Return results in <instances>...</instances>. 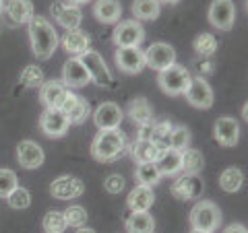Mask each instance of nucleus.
<instances>
[{
	"label": "nucleus",
	"instance_id": "36",
	"mask_svg": "<svg viewBox=\"0 0 248 233\" xmlns=\"http://www.w3.org/2000/svg\"><path fill=\"white\" fill-rule=\"evenodd\" d=\"M190 146V130L186 126H174L170 132V149L184 151Z\"/></svg>",
	"mask_w": 248,
	"mask_h": 233
},
{
	"label": "nucleus",
	"instance_id": "47",
	"mask_svg": "<svg viewBox=\"0 0 248 233\" xmlns=\"http://www.w3.org/2000/svg\"><path fill=\"white\" fill-rule=\"evenodd\" d=\"M159 2H170V4H176L178 0H159Z\"/></svg>",
	"mask_w": 248,
	"mask_h": 233
},
{
	"label": "nucleus",
	"instance_id": "12",
	"mask_svg": "<svg viewBox=\"0 0 248 233\" xmlns=\"http://www.w3.org/2000/svg\"><path fill=\"white\" fill-rule=\"evenodd\" d=\"M60 112L66 116L71 124H83L85 120L89 118L91 105H89V102L85 97L77 95V93H73V91H68L64 103H62V107H60Z\"/></svg>",
	"mask_w": 248,
	"mask_h": 233
},
{
	"label": "nucleus",
	"instance_id": "6",
	"mask_svg": "<svg viewBox=\"0 0 248 233\" xmlns=\"http://www.w3.org/2000/svg\"><path fill=\"white\" fill-rule=\"evenodd\" d=\"M184 95H186V102L192 107H197V110H209V107L213 105V89L203 76L190 79Z\"/></svg>",
	"mask_w": 248,
	"mask_h": 233
},
{
	"label": "nucleus",
	"instance_id": "46",
	"mask_svg": "<svg viewBox=\"0 0 248 233\" xmlns=\"http://www.w3.org/2000/svg\"><path fill=\"white\" fill-rule=\"evenodd\" d=\"M242 116H244V120H246V116H248V105L242 107Z\"/></svg>",
	"mask_w": 248,
	"mask_h": 233
},
{
	"label": "nucleus",
	"instance_id": "1",
	"mask_svg": "<svg viewBox=\"0 0 248 233\" xmlns=\"http://www.w3.org/2000/svg\"><path fill=\"white\" fill-rule=\"evenodd\" d=\"M128 153L126 136L120 128L99 130L91 143V157L99 163H112L122 159Z\"/></svg>",
	"mask_w": 248,
	"mask_h": 233
},
{
	"label": "nucleus",
	"instance_id": "33",
	"mask_svg": "<svg viewBox=\"0 0 248 233\" xmlns=\"http://www.w3.org/2000/svg\"><path fill=\"white\" fill-rule=\"evenodd\" d=\"M135 177H137V182L141 186H149V188L157 186L159 180H161V175L157 172V167H155V163H139Z\"/></svg>",
	"mask_w": 248,
	"mask_h": 233
},
{
	"label": "nucleus",
	"instance_id": "20",
	"mask_svg": "<svg viewBox=\"0 0 248 233\" xmlns=\"http://www.w3.org/2000/svg\"><path fill=\"white\" fill-rule=\"evenodd\" d=\"M46 159V155L42 151V146L33 141H21L17 145V161L23 169H37L42 167V163Z\"/></svg>",
	"mask_w": 248,
	"mask_h": 233
},
{
	"label": "nucleus",
	"instance_id": "23",
	"mask_svg": "<svg viewBox=\"0 0 248 233\" xmlns=\"http://www.w3.org/2000/svg\"><path fill=\"white\" fill-rule=\"evenodd\" d=\"M157 167L159 175H176L182 169V151L166 149L157 155V159L153 161Z\"/></svg>",
	"mask_w": 248,
	"mask_h": 233
},
{
	"label": "nucleus",
	"instance_id": "27",
	"mask_svg": "<svg viewBox=\"0 0 248 233\" xmlns=\"http://www.w3.org/2000/svg\"><path fill=\"white\" fill-rule=\"evenodd\" d=\"M124 227H126V233H153L155 221L149 215V211L130 213V217L124 221Z\"/></svg>",
	"mask_w": 248,
	"mask_h": 233
},
{
	"label": "nucleus",
	"instance_id": "5",
	"mask_svg": "<svg viewBox=\"0 0 248 233\" xmlns=\"http://www.w3.org/2000/svg\"><path fill=\"white\" fill-rule=\"evenodd\" d=\"M203 190H205V182L199 174H184L170 188L176 200H199L203 196Z\"/></svg>",
	"mask_w": 248,
	"mask_h": 233
},
{
	"label": "nucleus",
	"instance_id": "28",
	"mask_svg": "<svg viewBox=\"0 0 248 233\" xmlns=\"http://www.w3.org/2000/svg\"><path fill=\"white\" fill-rule=\"evenodd\" d=\"M174 124L168 122V120H161V122H153L151 124V134H149V141L157 146V151H166L170 149V132H172Z\"/></svg>",
	"mask_w": 248,
	"mask_h": 233
},
{
	"label": "nucleus",
	"instance_id": "49",
	"mask_svg": "<svg viewBox=\"0 0 248 233\" xmlns=\"http://www.w3.org/2000/svg\"><path fill=\"white\" fill-rule=\"evenodd\" d=\"M4 9V2H2V0H0V11H2Z\"/></svg>",
	"mask_w": 248,
	"mask_h": 233
},
{
	"label": "nucleus",
	"instance_id": "10",
	"mask_svg": "<svg viewBox=\"0 0 248 233\" xmlns=\"http://www.w3.org/2000/svg\"><path fill=\"white\" fill-rule=\"evenodd\" d=\"M81 62L85 64V68H87V73H89V79L97 85V87H110V85L114 83L112 81V74L110 71H108V66H106V62L104 58L99 56L97 52H85L83 56H81Z\"/></svg>",
	"mask_w": 248,
	"mask_h": 233
},
{
	"label": "nucleus",
	"instance_id": "13",
	"mask_svg": "<svg viewBox=\"0 0 248 233\" xmlns=\"http://www.w3.org/2000/svg\"><path fill=\"white\" fill-rule=\"evenodd\" d=\"M114 60L116 66L126 74H139L145 68V52L141 48H118Z\"/></svg>",
	"mask_w": 248,
	"mask_h": 233
},
{
	"label": "nucleus",
	"instance_id": "15",
	"mask_svg": "<svg viewBox=\"0 0 248 233\" xmlns=\"http://www.w3.org/2000/svg\"><path fill=\"white\" fill-rule=\"evenodd\" d=\"M213 136L215 141L221 146H236L240 141V124L236 118H230V116H221L219 120L215 122L213 126Z\"/></svg>",
	"mask_w": 248,
	"mask_h": 233
},
{
	"label": "nucleus",
	"instance_id": "14",
	"mask_svg": "<svg viewBox=\"0 0 248 233\" xmlns=\"http://www.w3.org/2000/svg\"><path fill=\"white\" fill-rule=\"evenodd\" d=\"M62 83L66 85V89H81L85 85H89V73L81 58H68L62 68Z\"/></svg>",
	"mask_w": 248,
	"mask_h": 233
},
{
	"label": "nucleus",
	"instance_id": "9",
	"mask_svg": "<svg viewBox=\"0 0 248 233\" xmlns=\"http://www.w3.org/2000/svg\"><path fill=\"white\" fill-rule=\"evenodd\" d=\"M83 192H85L83 180H79V177H75V175H68V174L58 175L56 180L50 184V194H52V198H56V200L79 198Z\"/></svg>",
	"mask_w": 248,
	"mask_h": 233
},
{
	"label": "nucleus",
	"instance_id": "31",
	"mask_svg": "<svg viewBox=\"0 0 248 233\" xmlns=\"http://www.w3.org/2000/svg\"><path fill=\"white\" fill-rule=\"evenodd\" d=\"M242 184H244V174L240 167H228L226 172L219 175V186H221L223 192L234 194L242 188Z\"/></svg>",
	"mask_w": 248,
	"mask_h": 233
},
{
	"label": "nucleus",
	"instance_id": "21",
	"mask_svg": "<svg viewBox=\"0 0 248 233\" xmlns=\"http://www.w3.org/2000/svg\"><path fill=\"white\" fill-rule=\"evenodd\" d=\"M62 48L66 54H71V58H81L85 52L91 50V40L87 31H83L81 27L66 31V35L62 37Z\"/></svg>",
	"mask_w": 248,
	"mask_h": 233
},
{
	"label": "nucleus",
	"instance_id": "3",
	"mask_svg": "<svg viewBox=\"0 0 248 233\" xmlns=\"http://www.w3.org/2000/svg\"><path fill=\"white\" fill-rule=\"evenodd\" d=\"M190 227L197 231L213 233L221 225V211L211 200H199L190 211Z\"/></svg>",
	"mask_w": 248,
	"mask_h": 233
},
{
	"label": "nucleus",
	"instance_id": "24",
	"mask_svg": "<svg viewBox=\"0 0 248 233\" xmlns=\"http://www.w3.org/2000/svg\"><path fill=\"white\" fill-rule=\"evenodd\" d=\"M122 15V4L120 0H97L93 4V17L104 25H112L120 19Z\"/></svg>",
	"mask_w": 248,
	"mask_h": 233
},
{
	"label": "nucleus",
	"instance_id": "30",
	"mask_svg": "<svg viewBox=\"0 0 248 233\" xmlns=\"http://www.w3.org/2000/svg\"><path fill=\"white\" fill-rule=\"evenodd\" d=\"M161 13L159 0H135L133 2V15L135 19L141 21H155Z\"/></svg>",
	"mask_w": 248,
	"mask_h": 233
},
{
	"label": "nucleus",
	"instance_id": "37",
	"mask_svg": "<svg viewBox=\"0 0 248 233\" xmlns=\"http://www.w3.org/2000/svg\"><path fill=\"white\" fill-rule=\"evenodd\" d=\"M64 221H66V227H75V229H81L85 227V223H87V211H85L83 206L79 204H73V206H68L64 213Z\"/></svg>",
	"mask_w": 248,
	"mask_h": 233
},
{
	"label": "nucleus",
	"instance_id": "22",
	"mask_svg": "<svg viewBox=\"0 0 248 233\" xmlns=\"http://www.w3.org/2000/svg\"><path fill=\"white\" fill-rule=\"evenodd\" d=\"M4 11L13 21V25H29V21L33 19L35 9L31 0H9L4 4Z\"/></svg>",
	"mask_w": 248,
	"mask_h": 233
},
{
	"label": "nucleus",
	"instance_id": "34",
	"mask_svg": "<svg viewBox=\"0 0 248 233\" xmlns=\"http://www.w3.org/2000/svg\"><path fill=\"white\" fill-rule=\"evenodd\" d=\"M19 85H23V87L27 89H35V87H42L44 85V73L40 66L35 64H29L21 71L19 74Z\"/></svg>",
	"mask_w": 248,
	"mask_h": 233
},
{
	"label": "nucleus",
	"instance_id": "8",
	"mask_svg": "<svg viewBox=\"0 0 248 233\" xmlns=\"http://www.w3.org/2000/svg\"><path fill=\"white\" fill-rule=\"evenodd\" d=\"M176 62V52L170 44L166 42H157L151 44L149 48L145 50V66L153 68V71H164V68L172 66Z\"/></svg>",
	"mask_w": 248,
	"mask_h": 233
},
{
	"label": "nucleus",
	"instance_id": "35",
	"mask_svg": "<svg viewBox=\"0 0 248 233\" xmlns=\"http://www.w3.org/2000/svg\"><path fill=\"white\" fill-rule=\"evenodd\" d=\"M192 48H195L199 58H209V56H213V54L217 52V40L211 33H201V35L195 37Z\"/></svg>",
	"mask_w": 248,
	"mask_h": 233
},
{
	"label": "nucleus",
	"instance_id": "11",
	"mask_svg": "<svg viewBox=\"0 0 248 233\" xmlns=\"http://www.w3.org/2000/svg\"><path fill=\"white\" fill-rule=\"evenodd\" d=\"M209 21L215 29L230 31L236 21V6L232 0H213L209 6Z\"/></svg>",
	"mask_w": 248,
	"mask_h": 233
},
{
	"label": "nucleus",
	"instance_id": "4",
	"mask_svg": "<svg viewBox=\"0 0 248 233\" xmlns=\"http://www.w3.org/2000/svg\"><path fill=\"white\" fill-rule=\"evenodd\" d=\"M190 79L192 76L188 73V68L182 64H176V62L172 66L164 68V71H159L157 74V83L166 95H182L186 87H188Z\"/></svg>",
	"mask_w": 248,
	"mask_h": 233
},
{
	"label": "nucleus",
	"instance_id": "40",
	"mask_svg": "<svg viewBox=\"0 0 248 233\" xmlns=\"http://www.w3.org/2000/svg\"><path fill=\"white\" fill-rule=\"evenodd\" d=\"M19 186L17 174L11 169H0V198H6Z\"/></svg>",
	"mask_w": 248,
	"mask_h": 233
},
{
	"label": "nucleus",
	"instance_id": "38",
	"mask_svg": "<svg viewBox=\"0 0 248 233\" xmlns=\"http://www.w3.org/2000/svg\"><path fill=\"white\" fill-rule=\"evenodd\" d=\"M42 227L46 233H64V229H66L64 215L58 211H48L42 221Z\"/></svg>",
	"mask_w": 248,
	"mask_h": 233
},
{
	"label": "nucleus",
	"instance_id": "48",
	"mask_svg": "<svg viewBox=\"0 0 248 233\" xmlns=\"http://www.w3.org/2000/svg\"><path fill=\"white\" fill-rule=\"evenodd\" d=\"M190 233H207V231H197V229H192Z\"/></svg>",
	"mask_w": 248,
	"mask_h": 233
},
{
	"label": "nucleus",
	"instance_id": "25",
	"mask_svg": "<svg viewBox=\"0 0 248 233\" xmlns=\"http://www.w3.org/2000/svg\"><path fill=\"white\" fill-rule=\"evenodd\" d=\"M153 203H155L153 188H149V186H141V184H139L137 188L128 194V198H126V206L133 213L149 211V208L153 206Z\"/></svg>",
	"mask_w": 248,
	"mask_h": 233
},
{
	"label": "nucleus",
	"instance_id": "45",
	"mask_svg": "<svg viewBox=\"0 0 248 233\" xmlns=\"http://www.w3.org/2000/svg\"><path fill=\"white\" fill-rule=\"evenodd\" d=\"M77 233H95V231L89 229V227H81V229H77Z\"/></svg>",
	"mask_w": 248,
	"mask_h": 233
},
{
	"label": "nucleus",
	"instance_id": "19",
	"mask_svg": "<svg viewBox=\"0 0 248 233\" xmlns=\"http://www.w3.org/2000/svg\"><path fill=\"white\" fill-rule=\"evenodd\" d=\"M124 118V112L120 105H116L112 102H106L102 103L93 114V122L99 130H112V128H118L120 122Z\"/></svg>",
	"mask_w": 248,
	"mask_h": 233
},
{
	"label": "nucleus",
	"instance_id": "17",
	"mask_svg": "<svg viewBox=\"0 0 248 233\" xmlns=\"http://www.w3.org/2000/svg\"><path fill=\"white\" fill-rule=\"evenodd\" d=\"M68 126H71V122H68V118L60 110H46L42 114L40 128H42V132L46 136H50V138L64 136Z\"/></svg>",
	"mask_w": 248,
	"mask_h": 233
},
{
	"label": "nucleus",
	"instance_id": "26",
	"mask_svg": "<svg viewBox=\"0 0 248 233\" xmlns=\"http://www.w3.org/2000/svg\"><path fill=\"white\" fill-rule=\"evenodd\" d=\"M126 116L137 124V126H145V124L153 122V107L149 105V102H147L145 97H135L133 102L128 103Z\"/></svg>",
	"mask_w": 248,
	"mask_h": 233
},
{
	"label": "nucleus",
	"instance_id": "44",
	"mask_svg": "<svg viewBox=\"0 0 248 233\" xmlns=\"http://www.w3.org/2000/svg\"><path fill=\"white\" fill-rule=\"evenodd\" d=\"M85 2H89V0H68L66 4H73V6H81V4H85Z\"/></svg>",
	"mask_w": 248,
	"mask_h": 233
},
{
	"label": "nucleus",
	"instance_id": "41",
	"mask_svg": "<svg viewBox=\"0 0 248 233\" xmlns=\"http://www.w3.org/2000/svg\"><path fill=\"white\" fill-rule=\"evenodd\" d=\"M124 177L120 174H112V175H108L106 177V182H104V188L110 192V194H120L124 190Z\"/></svg>",
	"mask_w": 248,
	"mask_h": 233
},
{
	"label": "nucleus",
	"instance_id": "18",
	"mask_svg": "<svg viewBox=\"0 0 248 233\" xmlns=\"http://www.w3.org/2000/svg\"><path fill=\"white\" fill-rule=\"evenodd\" d=\"M68 91L71 89H66V85L62 81L52 79V81L42 85L40 99H42V103L46 105V110H60L62 103H64V99H66Z\"/></svg>",
	"mask_w": 248,
	"mask_h": 233
},
{
	"label": "nucleus",
	"instance_id": "29",
	"mask_svg": "<svg viewBox=\"0 0 248 233\" xmlns=\"http://www.w3.org/2000/svg\"><path fill=\"white\" fill-rule=\"evenodd\" d=\"M130 155L135 157L137 165H139V163H153L157 159L159 151L151 141H141V138H137L135 145L130 146Z\"/></svg>",
	"mask_w": 248,
	"mask_h": 233
},
{
	"label": "nucleus",
	"instance_id": "43",
	"mask_svg": "<svg viewBox=\"0 0 248 233\" xmlns=\"http://www.w3.org/2000/svg\"><path fill=\"white\" fill-rule=\"evenodd\" d=\"M223 233H248V231H246L244 225H240V223H232L230 227H226V231H223Z\"/></svg>",
	"mask_w": 248,
	"mask_h": 233
},
{
	"label": "nucleus",
	"instance_id": "16",
	"mask_svg": "<svg viewBox=\"0 0 248 233\" xmlns=\"http://www.w3.org/2000/svg\"><path fill=\"white\" fill-rule=\"evenodd\" d=\"M50 15H52V19H56L58 25L64 27L66 31L77 29L83 21V13H81L79 6H73V4H66V2H52Z\"/></svg>",
	"mask_w": 248,
	"mask_h": 233
},
{
	"label": "nucleus",
	"instance_id": "2",
	"mask_svg": "<svg viewBox=\"0 0 248 233\" xmlns=\"http://www.w3.org/2000/svg\"><path fill=\"white\" fill-rule=\"evenodd\" d=\"M29 40H31V50H33L35 58L48 60L58 48V35L54 25L44 19L42 15H33L29 21Z\"/></svg>",
	"mask_w": 248,
	"mask_h": 233
},
{
	"label": "nucleus",
	"instance_id": "32",
	"mask_svg": "<svg viewBox=\"0 0 248 233\" xmlns=\"http://www.w3.org/2000/svg\"><path fill=\"white\" fill-rule=\"evenodd\" d=\"M205 167V157L203 153L197 149H184L182 151V169L186 174H201Z\"/></svg>",
	"mask_w": 248,
	"mask_h": 233
},
{
	"label": "nucleus",
	"instance_id": "42",
	"mask_svg": "<svg viewBox=\"0 0 248 233\" xmlns=\"http://www.w3.org/2000/svg\"><path fill=\"white\" fill-rule=\"evenodd\" d=\"M195 66L201 74H211L213 73V62H209L207 58H199L195 60Z\"/></svg>",
	"mask_w": 248,
	"mask_h": 233
},
{
	"label": "nucleus",
	"instance_id": "39",
	"mask_svg": "<svg viewBox=\"0 0 248 233\" xmlns=\"http://www.w3.org/2000/svg\"><path fill=\"white\" fill-rule=\"evenodd\" d=\"M6 203H9L11 208H17V211H21V208H27L31 204V194L27 188H21V186H17L9 196H6Z\"/></svg>",
	"mask_w": 248,
	"mask_h": 233
},
{
	"label": "nucleus",
	"instance_id": "7",
	"mask_svg": "<svg viewBox=\"0 0 248 233\" xmlns=\"http://www.w3.org/2000/svg\"><path fill=\"white\" fill-rule=\"evenodd\" d=\"M145 40V29L139 21H122L114 29V44L118 48H139Z\"/></svg>",
	"mask_w": 248,
	"mask_h": 233
}]
</instances>
